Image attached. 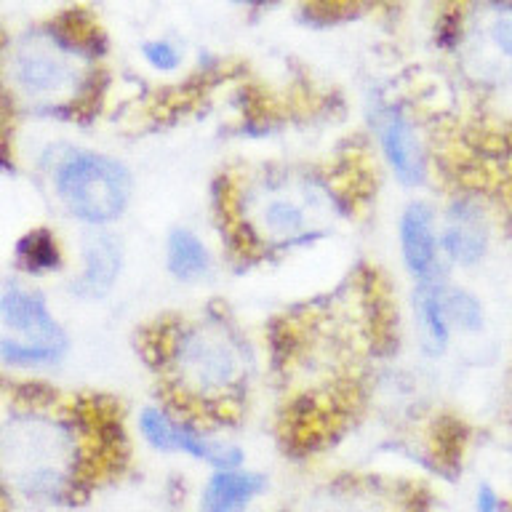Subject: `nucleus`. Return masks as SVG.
<instances>
[{
  "label": "nucleus",
  "instance_id": "12",
  "mask_svg": "<svg viewBox=\"0 0 512 512\" xmlns=\"http://www.w3.org/2000/svg\"><path fill=\"white\" fill-rule=\"evenodd\" d=\"M267 491V475L246 467L211 470L200 488V512H248Z\"/></svg>",
  "mask_w": 512,
  "mask_h": 512
},
{
  "label": "nucleus",
  "instance_id": "16",
  "mask_svg": "<svg viewBox=\"0 0 512 512\" xmlns=\"http://www.w3.org/2000/svg\"><path fill=\"white\" fill-rule=\"evenodd\" d=\"M67 355V342H35L19 336L0 339V363L16 368L56 366Z\"/></svg>",
  "mask_w": 512,
  "mask_h": 512
},
{
  "label": "nucleus",
  "instance_id": "22",
  "mask_svg": "<svg viewBox=\"0 0 512 512\" xmlns=\"http://www.w3.org/2000/svg\"><path fill=\"white\" fill-rule=\"evenodd\" d=\"M222 3H230V6H243V8H256L270 3V0H222Z\"/></svg>",
  "mask_w": 512,
  "mask_h": 512
},
{
  "label": "nucleus",
  "instance_id": "15",
  "mask_svg": "<svg viewBox=\"0 0 512 512\" xmlns=\"http://www.w3.org/2000/svg\"><path fill=\"white\" fill-rule=\"evenodd\" d=\"M214 256L206 240L190 227H174L166 235V270L179 283H200L208 278Z\"/></svg>",
  "mask_w": 512,
  "mask_h": 512
},
{
  "label": "nucleus",
  "instance_id": "18",
  "mask_svg": "<svg viewBox=\"0 0 512 512\" xmlns=\"http://www.w3.org/2000/svg\"><path fill=\"white\" fill-rule=\"evenodd\" d=\"M16 256H19V264L24 270L32 272V275H40V272H51L62 264V251H59V243L48 230H35L27 232L19 246H16Z\"/></svg>",
  "mask_w": 512,
  "mask_h": 512
},
{
  "label": "nucleus",
  "instance_id": "5",
  "mask_svg": "<svg viewBox=\"0 0 512 512\" xmlns=\"http://www.w3.org/2000/svg\"><path fill=\"white\" fill-rule=\"evenodd\" d=\"M136 424L144 443L160 454H184L195 462L208 464L211 470H232L246 462L243 448L216 438L192 422L190 416L174 414L166 406H144Z\"/></svg>",
  "mask_w": 512,
  "mask_h": 512
},
{
  "label": "nucleus",
  "instance_id": "4",
  "mask_svg": "<svg viewBox=\"0 0 512 512\" xmlns=\"http://www.w3.org/2000/svg\"><path fill=\"white\" fill-rule=\"evenodd\" d=\"M86 43L67 30H35L16 40L6 56L8 86L27 102L56 104L86 83Z\"/></svg>",
  "mask_w": 512,
  "mask_h": 512
},
{
  "label": "nucleus",
  "instance_id": "14",
  "mask_svg": "<svg viewBox=\"0 0 512 512\" xmlns=\"http://www.w3.org/2000/svg\"><path fill=\"white\" fill-rule=\"evenodd\" d=\"M448 280L443 283H430V286H414V323L419 328V339L427 355L440 358L451 344V323L446 318V307H443V291H446Z\"/></svg>",
  "mask_w": 512,
  "mask_h": 512
},
{
  "label": "nucleus",
  "instance_id": "10",
  "mask_svg": "<svg viewBox=\"0 0 512 512\" xmlns=\"http://www.w3.org/2000/svg\"><path fill=\"white\" fill-rule=\"evenodd\" d=\"M123 264H126L123 240L107 230L91 232L80 248V272L75 275L72 291L80 299L99 302L115 291L123 275Z\"/></svg>",
  "mask_w": 512,
  "mask_h": 512
},
{
  "label": "nucleus",
  "instance_id": "17",
  "mask_svg": "<svg viewBox=\"0 0 512 512\" xmlns=\"http://www.w3.org/2000/svg\"><path fill=\"white\" fill-rule=\"evenodd\" d=\"M443 307H446V318L454 334L456 331L459 334H480L486 328V307L470 288L448 283L446 291H443Z\"/></svg>",
  "mask_w": 512,
  "mask_h": 512
},
{
  "label": "nucleus",
  "instance_id": "11",
  "mask_svg": "<svg viewBox=\"0 0 512 512\" xmlns=\"http://www.w3.org/2000/svg\"><path fill=\"white\" fill-rule=\"evenodd\" d=\"M0 320L19 339L35 342H67V331L48 307L46 296L32 288L11 286L0 294Z\"/></svg>",
  "mask_w": 512,
  "mask_h": 512
},
{
  "label": "nucleus",
  "instance_id": "7",
  "mask_svg": "<svg viewBox=\"0 0 512 512\" xmlns=\"http://www.w3.org/2000/svg\"><path fill=\"white\" fill-rule=\"evenodd\" d=\"M246 227L251 238L267 246H291L310 238L312 214L302 198L283 187H259L246 200Z\"/></svg>",
  "mask_w": 512,
  "mask_h": 512
},
{
  "label": "nucleus",
  "instance_id": "8",
  "mask_svg": "<svg viewBox=\"0 0 512 512\" xmlns=\"http://www.w3.org/2000/svg\"><path fill=\"white\" fill-rule=\"evenodd\" d=\"M374 134L392 179L403 187H422L427 179V152L408 112L395 104L376 107Z\"/></svg>",
  "mask_w": 512,
  "mask_h": 512
},
{
  "label": "nucleus",
  "instance_id": "13",
  "mask_svg": "<svg viewBox=\"0 0 512 512\" xmlns=\"http://www.w3.org/2000/svg\"><path fill=\"white\" fill-rule=\"evenodd\" d=\"M299 512H403L398 496L374 483L328 486L307 496Z\"/></svg>",
  "mask_w": 512,
  "mask_h": 512
},
{
  "label": "nucleus",
  "instance_id": "6",
  "mask_svg": "<svg viewBox=\"0 0 512 512\" xmlns=\"http://www.w3.org/2000/svg\"><path fill=\"white\" fill-rule=\"evenodd\" d=\"M400 262L414 286L443 283L446 256L440 248V216L427 200H411L398 216Z\"/></svg>",
  "mask_w": 512,
  "mask_h": 512
},
{
  "label": "nucleus",
  "instance_id": "2",
  "mask_svg": "<svg viewBox=\"0 0 512 512\" xmlns=\"http://www.w3.org/2000/svg\"><path fill=\"white\" fill-rule=\"evenodd\" d=\"M166 366L187 400L222 403L246 382V347L222 320L182 326L166 347Z\"/></svg>",
  "mask_w": 512,
  "mask_h": 512
},
{
  "label": "nucleus",
  "instance_id": "21",
  "mask_svg": "<svg viewBox=\"0 0 512 512\" xmlns=\"http://www.w3.org/2000/svg\"><path fill=\"white\" fill-rule=\"evenodd\" d=\"M475 512H502V499L494 491V486H478L475 491Z\"/></svg>",
  "mask_w": 512,
  "mask_h": 512
},
{
  "label": "nucleus",
  "instance_id": "3",
  "mask_svg": "<svg viewBox=\"0 0 512 512\" xmlns=\"http://www.w3.org/2000/svg\"><path fill=\"white\" fill-rule=\"evenodd\" d=\"M54 192L64 211L80 224L104 230L123 219L134 200V174L115 155L70 150L56 160Z\"/></svg>",
  "mask_w": 512,
  "mask_h": 512
},
{
  "label": "nucleus",
  "instance_id": "19",
  "mask_svg": "<svg viewBox=\"0 0 512 512\" xmlns=\"http://www.w3.org/2000/svg\"><path fill=\"white\" fill-rule=\"evenodd\" d=\"M483 40L504 62H512V3H496L483 22Z\"/></svg>",
  "mask_w": 512,
  "mask_h": 512
},
{
  "label": "nucleus",
  "instance_id": "1",
  "mask_svg": "<svg viewBox=\"0 0 512 512\" xmlns=\"http://www.w3.org/2000/svg\"><path fill=\"white\" fill-rule=\"evenodd\" d=\"M88 454L75 427L51 416H16L0 430V480L30 504H64L88 478Z\"/></svg>",
  "mask_w": 512,
  "mask_h": 512
},
{
  "label": "nucleus",
  "instance_id": "9",
  "mask_svg": "<svg viewBox=\"0 0 512 512\" xmlns=\"http://www.w3.org/2000/svg\"><path fill=\"white\" fill-rule=\"evenodd\" d=\"M491 222L478 200L454 198L440 216V248L448 267H478L491 251Z\"/></svg>",
  "mask_w": 512,
  "mask_h": 512
},
{
  "label": "nucleus",
  "instance_id": "20",
  "mask_svg": "<svg viewBox=\"0 0 512 512\" xmlns=\"http://www.w3.org/2000/svg\"><path fill=\"white\" fill-rule=\"evenodd\" d=\"M139 51H142V59L147 62V67L155 72H163V75L176 72L184 64V48L174 38H166V35L147 38Z\"/></svg>",
  "mask_w": 512,
  "mask_h": 512
}]
</instances>
